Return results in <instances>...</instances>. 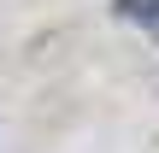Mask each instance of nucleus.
Here are the masks:
<instances>
[{"label": "nucleus", "instance_id": "obj_1", "mask_svg": "<svg viewBox=\"0 0 159 153\" xmlns=\"http://www.w3.org/2000/svg\"><path fill=\"white\" fill-rule=\"evenodd\" d=\"M112 12H118V24H130L148 41H159V0H112Z\"/></svg>", "mask_w": 159, "mask_h": 153}]
</instances>
